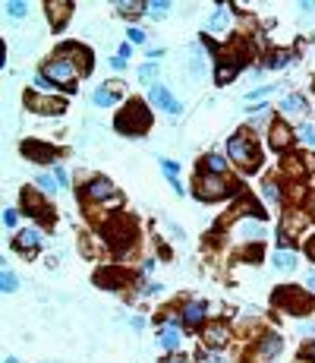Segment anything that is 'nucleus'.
I'll list each match as a JSON object with an SVG mask.
<instances>
[{
  "label": "nucleus",
  "instance_id": "f257e3e1",
  "mask_svg": "<svg viewBox=\"0 0 315 363\" xmlns=\"http://www.w3.org/2000/svg\"><path fill=\"white\" fill-rule=\"evenodd\" d=\"M148 123H152V117H148L145 104L142 101H129V107L117 117V130L126 133V136H136V133L148 130Z\"/></svg>",
  "mask_w": 315,
  "mask_h": 363
},
{
  "label": "nucleus",
  "instance_id": "f03ea898",
  "mask_svg": "<svg viewBox=\"0 0 315 363\" xmlns=\"http://www.w3.org/2000/svg\"><path fill=\"white\" fill-rule=\"evenodd\" d=\"M227 152H230V158L233 161H239L246 171H255V165H258V152H255V145L249 142V139H243V136H233L230 139V145H227Z\"/></svg>",
  "mask_w": 315,
  "mask_h": 363
},
{
  "label": "nucleus",
  "instance_id": "7ed1b4c3",
  "mask_svg": "<svg viewBox=\"0 0 315 363\" xmlns=\"http://www.w3.org/2000/svg\"><path fill=\"white\" fill-rule=\"evenodd\" d=\"M224 180H221L217 174H202L199 180V199H217V196H224Z\"/></svg>",
  "mask_w": 315,
  "mask_h": 363
},
{
  "label": "nucleus",
  "instance_id": "20e7f679",
  "mask_svg": "<svg viewBox=\"0 0 315 363\" xmlns=\"http://www.w3.org/2000/svg\"><path fill=\"white\" fill-rule=\"evenodd\" d=\"M152 101L161 107V111H167V114H180V111H183L180 101H177V98H174L164 85H152Z\"/></svg>",
  "mask_w": 315,
  "mask_h": 363
},
{
  "label": "nucleus",
  "instance_id": "39448f33",
  "mask_svg": "<svg viewBox=\"0 0 315 363\" xmlns=\"http://www.w3.org/2000/svg\"><path fill=\"white\" fill-rule=\"evenodd\" d=\"M72 76H76V70H72L69 63L63 60H51L44 66V79H57V82H72Z\"/></svg>",
  "mask_w": 315,
  "mask_h": 363
},
{
  "label": "nucleus",
  "instance_id": "423d86ee",
  "mask_svg": "<svg viewBox=\"0 0 315 363\" xmlns=\"http://www.w3.org/2000/svg\"><path fill=\"white\" fill-rule=\"evenodd\" d=\"M22 206L29 209V215H32V218H38V221H51V209H47V206H41V202H38V196H35L32 190H26V193H22Z\"/></svg>",
  "mask_w": 315,
  "mask_h": 363
},
{
  "label": "nucleus",
  "instance_id": "0eeeda50",
  "mask_svg": "<svg viewBox=\"0 0 315 363\" xmlns=\"http://www.w3.org/2000/svg\"><path fill=\"white\" fill-rule=\"evenodd\" d=\"M91 199H117V190L110 187V180H104V177H95L88 184V190H85Z\"/></svg>",
  "mask_w": 315,
  "mask_h": 363
},
{
  "label": "nucleus",
  "instance_id": "6e6552de",
  "mask_svg": "<svg viewBox=\"0 0 315 363\" xmlns=\"http://www.w3.org/2000/svg\"><path fill=\"white\" fill-rule=\"evenodd\" d=\"M26 104L35 107V111H41V114H60L63 111V101H51V98H38V95H29Z\"/></svg>",
  "mask_w": 315,
  "mask_h": 363
},
{
  "label": "nucleus",
  "instance_id": "1a4fd4ad",
  "mask_svg": "<svg viewBox=\"0 0 315 363\" xmlns=\"http://www.w3.org/2000/svg\"><path fill=\"white\" fill-rule=\"evenodd\" d=\"M117 98H120V85L117 82H104V88H98V92H95V104H101V107L114 104Z\"/></svg>",
  "mask_w": 315,
  "mask_h": 363
},
{
  "label": "nucleus",
  "instance_id": "9d476101",
  "mask_svg": "<svg viewBox=\"0 0 315 363\" xmlns=\"http://www.w3.org/2000/svg\"><path fill=\"white\" fill-rule=\"evenodd\" d=\"M41 243V237H38V231H19V237H16V246H22L29 256L35 253V246Z\"/></svg>",
  "mask_w": 315,
  "mask_h": 363
},
{
  "label": "nucleus",
  "instance_id": "9b49d317",
  "mask_svg": "<svg viewBox=\"0 0 315 363\" xmlns=\"http://www.w3.org/2000/svg\"><path fill=\"white\" fill-rule=\"evenodd\" d=\"M287 142H290V130L284 123H274L271 126V145H274V149H284Z\"/></svg>",
  "mask_w": 315,
  "mask_h": 363
},
{
  "label": "nucleus",
  "instance_id": "f8f14e48",
  "mask_svg": "<svg viewBox=\"0 0 315 363\" xmlns=\"http://www.w3.org/2000/svg\"><path fill=\"white\" fill-rule=\"evenodd\" d=\"M205 341L211 344V348H224V341H227V329H224V325H211V329L205 332Z\"/></svg>",
  "mask_w": 315,
  "mask_h": 363
},
{
  "label": "nucleus",
  "instance_id": "ddd939ff",
  "mask_svg": "<svg viewBox=\"0 0 315 363\" xmlns=\"http://www.w3.org/2000/svg\"><path fill=\"white\" fill-rule=\"evenodd\" d=\"M22 152H26L29 158H35V161L54 158V152H51V149H44V145H38V142H26V145H22Z\"/></svg>",
  "mask_w": 315,
  "mask_h": 363
},
{
  "label": "nucleus",
  "instance_id": "4468645a",
  "mask_svg": "<svg viewBox=\"0 0 315 363\" xmlns=\"http://www.w3.org/2000/svg\"><path fill=\"white\" fill-rule=\"evenodd\" d=\"M63 51L69 54V57H76V63H79V70H82V73L91 66V63H88V51H85V48H79V44H66Z\"/></svg>",
  "mask_w": 315,
  "mask_h": 363
},
{
  "label": "nucleus",
  "instance_id": "2eb2a0df",
  "mask_svg": "<svg viewBox=\"0 0 315 363\" xmlns=\"http://www.w3.org/2000/svg\"><path fill=\"white\" fill-rule=\"evenodd\" d=\"M284 111L287 114H306V98L303 95H290V98H284Z\"/></svg>",
  "mask_w": 315,
  "mask_h": 363
},
{
  "label": "nucleus",
  "instance_id": "dca6fc26",
  "mask_svg": "<svg viewBox=\"0 0 315 363\" xmlns=\"http://www.w3.org/2000/svg\"><path fill=\"white\" fill-rule=\"evenodd\" d=\"M202 316H205V306H202V303H189V306H186V313H183L186 325H199Z\"/></svg>",
  "mask_w": 315,
  "mask_h": 363
},
{
  "label": "nucleus",
  "instance_id": "f3484780",
  "mask_svg": "<svg viewBox=\"0 0 315 363\" xmlns=\"http://www.w3.org/2000/svg\"><path fill=\"white\" fill-rule=\"evenodd\" d=\"M274 265L281 268V271L296 268V253H274Z\"/></svg>",
  "mask_w": 315,
  "mask_h": 363
},
{
  "label": "nucleus",
  "instance_id": "a211bd4d",
  "mask_svg": "<svg viewBox=\"0 0 315 363\" xmlns=\"http://www.w3.org/2000/svg\"><path fill=\"white\" fill-rule=\"evenodd\" d=\"M161 344H164L167 351H177L180 335H177V329H174V325H167V329H161Z\"/></svg>",
  "mask_w": 315,
  "mask_h": 363
},
{
  "label": "nucleus",
  "instance_id": "6ab92c4d",
  "mask_svg": "<svg viewBox=\"0 0 315 363\" xmlns=\"http://www.w3.org/2000/svg\"><path fill=\"white\" fill-rule=\"evenodd\" d=\"M69 10H72L69 4H51V19H54V29H60V22H63V16H66Z\"/></svg>",
  "mask_w": 315,
  "mask_h": 363
},
{
  "label": "nucleus",
  "instance_id": "aec40b11",
  "mask_svg": "<svg viewBox=\"0 0 315 363\" xmlns=\"http://www.w3.org/2000/svg\"><path fill=\"white\" fill-rule=\"evenodd\" d=\"M303 224H306V218H303V215H293V212H290V215L284 218V231H281V234H290V231H300Z\"/></svg>",
  "mask_w": 315,
  "mask_h": 363
},
{
  "label": "nucleus",
  "instance_id": "412c9836",
  "mask_svg": "<svg viewBox=\"0 0 315 363\" xmlns=\"http://www.w3.org/2000/svg\"><path fill=\"white\" fill-rule=\"evenodd\" d=\"M262 193H265L268 202H281V190H277L274 180H265V184H262Z\"/></svg>",
  "mask_w": 315,
  "mask_h": 363
},
{
  "label": "nucleus",
  "instance_id": "4be33fe9",
  "mask_svg": "<svg viewBox=\"0 0 315 363\" xmlns=\"http://www.w3.org/2000/svg\"><path fill=\"white\" fill-rule=\"evenodd\" d=\"M208 26H211V32H224V29H227V10H217V13L211 16Z\"/></svg>",
  "mask_w": 315,
  "mask_h": 363
},
{
  "label": "nucleus",
  "instance_id": "5701e85b",
  "mask_svg": "<svg viewBox=\"0 0 315 363\" xmlns=\"http://www.w3.org/2000/svg\"><path fill=\"white\" fill-rule=\"evenodd\" d=\"M117 10L129 16V13H145L148 7H145V4H136V0H123V4H117Z\"/></svg>",
  "mask_w": 315,
  "mask_h": 363
},
{
  "label": "nucleus",
  "instance_id": "b1692460",
  "mask_svg": "<svg viewBox=\"0 0 315 363\" xmlns=\"http://www.w3.org/2000/svg\"><path fill=\"white\" fill-rule=\"evenodd\" d=\"M171 4H164V0H158V4H148V13L155 16V19H161V16H167Z\"/></svg>",
  "mask_w": 315,
  "mask_h": 363
},
{
  "label": "nucleus",
  "instance_id": "393cba45",
  "mask_svg": "<svg viewBox=\"0 0 315 363\" xmlns=\"http://www.w3.org/2000/svg\"><path fill=\"white\" fill-rule=\"evenodd\" d=\"M239 234H243V237H262V228L252 224V221H249V224L243 221V224H239Z\"/></svg>",
  "mask_w": 315,
  "mask_h": 363
},
{
  "label": "nucleus",
  "instance_id": "a878e982",
  "mask_svg": "<svg viewBox=\"0 0 315 363\" xmlns=\"http://www.w3.org/2000/svg\"><path fill=\"white\" fill-rule=\"evenodd\" d=\"M139 76H142V82H152V79L158 76V66H155V63H145V66L139 70Z\"/></svg>",
  "mask_w": 315,
  "mask_h": 363
},
{
  "label": "nucleus",
  "instance_id": "bb28decb",
  "mask_svg": "<svg viewBox=\"0 0 315 363\" xmlns=\"http://www.w3.org/2000/svg\"><path fill=\"white\" fill-rule=\"evenodd\" d=\"M35 184H38V187H41V190H44V193H57V184H54V180H51V177H47V174H41V177H38V180H35Z\"/></svg>",
  "mask_w": 315,
  "mask_h": 363
},
{
  "label": "nucleus",
  "instance_id": "cd10ccee",
  "mask_svg": "<svg viewBox=\"0 0 315 363\" xmlns=\"http://www.w3.org/2000/svg\"><path fill=\"white\" fill-rule=\"evenodd\" d=\"M16 287H19V278L10 275V271H4V290H7V294H13Z\"/></svg>",
  "mask_w": 315,
  "mask_h": 363
},
{
  "label": "nucleus",
  "instance_id": "c85d7f7f",
  "mask_svg": "<svg viewBox=\"0 0 315 363\" xmlns=\"http://www.w3.org/2000/svg\"><path fill=\"white\" fill-rule=\"evenodd\" d=\"M205 161H208V171H211V174H217V171H224V161H221V155H208Z\"/></svg>",
  "mask_w": 315,
  "mask_h": 363
},
{
  "label": "nucleus",
  "instance_id": "c756f323",
  "mask_svg": "<svg viewBox=\"0 0 315 363\" xmlns=\"http://www.w3.org/2000/svg\"><path fill=\"white\" fill-rule=\"evenodd\" d=\"M161 168H164V174H167L171 180H177V171H180V168H177V161H161Z\"/></svg>",
  "mask_w": 315,
  "mask_h": 363
},
{
  "label": "nucleus",
  "instance_id": "7c9ffc66",
  "mask_svg": "<svg viewBox=\"0 0 315 363\" xmlns=\"http://www.w3.org/2000/svg\"><path fill=\"white\" fill-rule=\"evenodd\" d=\"M300 139H303L306 145H315V130H312V126H303V130H300Z\"/></svg>",
  "mask_w": 315,
  "mask_h": 363
},
{
  "label": "nucleus",
  "instance_id": "2f4dec72",
  "mask_svg": "<svg viewBox=\"0 0 315 363\" xmlns=\"http://www.w3.org/2000/svg\"><path fill=\"white\" fill-rule=\"evenodd\" d=\"M26 10H29L26 4H7V13L10 16H26Z\"/></svg>",
  "mask_w": 315,
  "mask_h": 363
},
{
  "label": "nucleus",
  "instance_id": "473e14b6",
  "mask_svg": "<svg viewBox=\"0 0 315 363\" xmlns=\"http://www.w3.org/2000/svg\"><path fill=\"white\" fill-rule=\"evenodd\" d=\"M287 60H290V54H287V51H281V54H274V60H268V63H271V66L277 70V66H284Z\"/></svg>",
  "mask_w": 315,
  "mask_h": 363
},
{
  "label": "nucleus",
  "instance_id": "72a5a7b5",
  "mask_svg": "<svg viewBox=\"0 0 315 363\" xmlns=\"http://www.w3.org/2000/svg\"><path fill=\"white\" fill-rule=\"evenodd\" d=\"M126 35H129V41H133V44H142L145 41V32H139V29H129Z\"/></svg>",
  "mask_w": 315,
  "mask_h": 363
},
{
  "label": "nucleus",
  "instance_id": "f704fd0d",
  "mask_svg": "<svg viewBox=\"0 0 315 363\" xmlns=\"http://www.w3.org/2000/svg\"><path fill=\"white\" fill-rule=\"evenodd\" d=\"M4 221H7V224H10V228H13V224H16V212H13V209H7V212H4Z\"/></svg>",
  "mask_w": 315,
  "mask_h": 363
},
{
  "label": "nucleus",
  "instance_id": "c9c22d12",
  "mask_svg": "<svg viewBox=\"0 0 315 363\" xmlns=\"http://www.w3.org/2000/svg\"><path fill=\"white\" fill-rule=\"evenodd\" d=\"M189 70H192V73H196V76H199V73H202V70H205V63H202V60H192V63H189Z\"/></svg>",
  "mask_w": 315,
  "mask_h": 363
},
{
  "label": "nucleus",
  "instance_id": "e433bc0d",
  "mask_svg": "<svg viewBox=\"0 0 315 363\" xmlns=\"http://www.w3.org/2000/svg\"><path fill=\"white\" fill-rule=\"evenodd\" d=\"M110 66H114V70H123V66H126V60H123V57H114V60H110Z\"/></svg>",
  "mask_w": 315,
  "mask_h": 363
},
{
  "label": "nucleus",
  "instance_id": "4c0bfd02",
  "mask_svg": "<svg viewBox=\"0 0 315 363\" xmlns=\"http://www.w3.org/2000/svg\"><path fill=\"white\" fill-rule=\"evenodd\" d=\"M306 284H309V290H315V271H312V275L306 278Z\"/></svg>",
  "mask_w": 315,
  "mask_h": 363
},
{
  "label": "nucleus",
  "instance_id": "58836bf2",
  "mask_svg": "<svg viewBox=\"0 0 315 363\" xmlns=\"http://www.w3.org/2000/svg\"><path fill=\"white\" fill-rule=\"evenodd\" d=\"M306 357H312V360H315V344H309V348H306Z\"/></svg>",
  "mask_w": 315,
  "mask_h": 363
},
{
  "label": "nucleus",
  "instance_id": "ea45409f",
  "mask_svg": "<svg viewBox=\"0 0 315 363\" xmlns=\"http://www.w3.org/2000/svg\"><path fill=\"white\" fill-rule=\"evenodd\" d=\"M309 253H312V256H315V240H312V243H309Z\"/></svg>",
  "mask_w": 315,
  "mask_h": 363
},
{
  "label": "nucleus",
  "instance_id": "a19ab883",
  "mask_svg": "<svg viewBox=\"0 0 315 363\" xmlns=\"http://www.w3.org/2000/svg\"><path fill=\"white\" fill-rule=\"evenodd\" d=\"M7 363H19V360H16V357H7Z\"/></svg>",
  "mask_w": 315,
  "mask_h": 363
},
{
  "label": "nucleus",
  "instance_id": "79ce46f5",
  "mask_svg": "<svg viewBox=\"0 0 315 363\" xmlns=\"http://www.w3.org/2000/svg\"><path fill=\"white\" fill-rule=\"evenodd\" d=\"M171 363H186V360H183V357H177V360H171Z\"/></svg>",
  "mask_w": 315,
  "mask_h": 363
},
{
  "label": "nucleus",
  "instance_id": "37998d69",
  "mask_svg": "<svg viewBox=\"0 0 315 363\" xmlns=\"http://www.w3.org/2000/svg\"><path fill=\"white\" fill-rule=\"evenodd\" d=\"M312 215H315V193H312Z\"/></svg>",
  "mask_w": 315,
  "mask_h": 363
},
{
  "label": "nucleus",
  "instance_id": "c03bdc74",
  "mask_svg": "<svg viewBox=\"0 0 315 363\" xmlns=\"http://www.w3.org/2000/svg\"><path fill=\"white\" fill-rule=\"evenodd\" d=\"M211 363H221V360H211Z\"/></svg>",
  "mask_w": 315,
  "mask_h": 363
}]
</instances>
